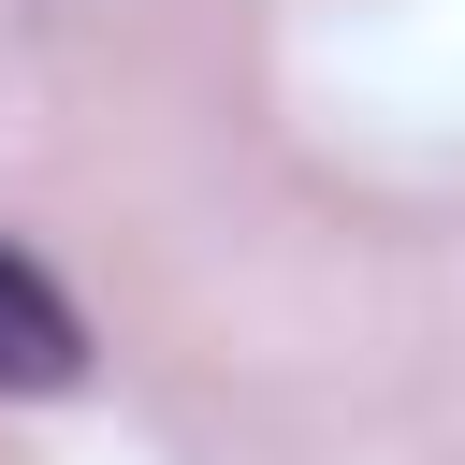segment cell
Returning <instances> with one entry per match:
<instances>
[{
  "label": "cell",
  "mask_w": 465,
  "mask_h": 465,
  "mask_svg": "<svg viewBox=\"0 0 465 465\" xmlns=\"http://www.w3.org/2000/svg\"><path fill=\"white\" fill-rule=\"evenodd\" d=\"M87 378V320H73V291L29 262V247H0V392H73Z\"/></svg>",
  "instance_id": "6da1fadb"
}]
</instances>
